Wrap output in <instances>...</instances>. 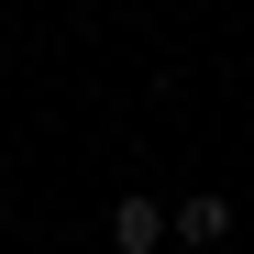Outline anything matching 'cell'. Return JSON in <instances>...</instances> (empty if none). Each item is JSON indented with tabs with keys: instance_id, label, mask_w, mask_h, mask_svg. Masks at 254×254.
<instances>
[{
	"instance_id": "obj_1",
	"label": "cell",
	"mask_w": 254,
	"mask_h": 254,
	"mask_svg": "<svg viewBox=\"0 0 254 254\" xmlns=\"http://www.w3.org/2000/svg\"><path fill=\"white\" fill-rule=\"evenodd\" d=\"M221 232H232V199H210V188H199V199H177V210H166V243H188V254H210V243H221Z\"/></svg>"
},
{
	"instance_id": "obj_2",
	"label": "cell",
	"mask_w": 254,
	"mask_h": 254,
	"mask_svg": "<svg viewBox=\"0 0 254 254\" xmlns=\"http://www.w3.org/2000/svg\"><path fill=\"white\" fill-rule=\"evenodd\" d=\"M111 243H122V254H166V210H155V199L133 188V199L111 210Z\"/></svg>"
},
{
	"instance_id": "obj_3",
	"label": "cell",
	"mask_w": 254,
	"mask_h": 254,
	"mask_svg": "<svg viewBox=\"0 0 254 254\" xmlns=\"http://www.w3.org/2000/svg\"><path fill=\"white\" fill-rule=\"evenodd\" d=\"M0 221H11V177H0Z\"/></svg>"
}]
</instances>
